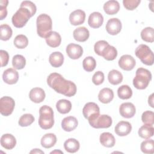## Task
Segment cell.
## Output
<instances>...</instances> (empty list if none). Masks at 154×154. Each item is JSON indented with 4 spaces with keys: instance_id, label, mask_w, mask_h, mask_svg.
<instances>
[{
    "instance_id": "cell-1",
    "label": "cell",
    "mask_w": 154,
    "mask_h": 154,
    "mask_svg": "<svg viewBox=\"0 0 154 154\" xmlns=\"http://www.w3.org/2000/svg\"><path fill=\"white\" fill-rule=\"evenodd\" d=\"M48 85L56 92L67 97L73 96L76 93V86L71 81L65 79L58 73H51L47 78Z\"/></svg>"
},
{
    "instance_id": "cell-2",
    "label": "cell",
    "mask_w": 154,
    "mask_h": 154,
    "mask_svg": "<svg viewBox=\"0 0 154 154\" xmlns=\"http://www.w3.org/2000/svg\"><path fill=\"white\" fill-rule=\"evenodd\" d=\"M38 125L43 129H49L54 124V111L52 108L48 105H43L39 109Z\"/></svg>"
},
{
    "instance_id": "cell-3",
    "label": "cell",
    "mask_w": 154,
    "mask_h": 154,
    "mask_svg": "<svg viewBox=\"0 0 154 154\" xmlns=\"http://www.w3.org/2000/svg\"><path fill=\"white\" fill-rule=\"evenodd\" d=\"M37 32L42 38L46 36L52 31V22L51 17L46 14H41L37 17Z\"/></svg>"
},
{
    "instance_id": "cell-4",
    "label": "cell",
    "mask_w": 154,
    "mask_h": 154,
    "mask_svg": "<svg viewBox=\"0 0 154 154\" xmlns=\"http://www.w3.org/2000/svg\"><path fill=\"white\" fill-rule=\"evenodd\" d=\"M152 79V74L146 69L140 67L136 70L135 76L133 79L134 86L139 90L147 88Z\"/></svg>"
},
{
    "instance_id": "cell-5",
    "label": "cell",
    "mask_w": 154,
    "mask_h": 154,
    "mask_svg": "<svg viewBox=\"0 0 154 154\" xmlns=\"http://www.w3.org/2000/svg\"><path fill=\"white\" fill-rule=\"evenodd\" d=\"M135 54L143 64L147 66H152L153 64V53L147 45H140L136 48Z\"/></svg>"
},
{
    "instance_id": "cell-6",
    "label": "cell",
    "mask_w": 154,
    "mask_h": 154,
    "mask_svg": "<svg viewBox=\"0 0 154 154\" xmlns=\"http://www.w3.org/2000/svg\"><path fill=\"white\" fill-rule=\"evenodd\" d=\"M31 17V13L28 9L20 7L12 17V23L16 28H22L26 25Z\"/></svg>"
},
{
    "instance_id": "cell-7",
    "label": "cell",
    "mask_w": 154,
    "mask_h": 154,
    "mask_svg": "<svg viewBox=\"0 0 154 154\" xmlns=\"http://www.w3.org/2000/svg\"><path fill=\"white\" fill-rule=\"evenodd\" d=\"M88 120L90 126L96 129L108 128L112 123L111 117L106 114H99Z\"/></svg>"
},
{
    "instance_id": "cell-8",
    "label": "cell",
    "mask_w": 154,
    "mask_h": 154,
    "mask_svg": "<svg viewBox=\"0 0 154 154\" xmlns=\"http://www.w3.org/2000/svg\"><path fill=\"white\" fill-rule=\"evenodd\" d=\"M15 106L14 99L9 96H4L0 99V112L4 116H10Z\"/></svg>"
},
{
    "instance_id": "cell-9",
    "label": "cell",
    "mask_w": 154,
    "mask_h": 154,
    "mask_svg": "<svg viewBox=\"0 0 154 154\" xmlns=\"http://www.w3.org/2000/svg\"><path fill=\"white\" fill-rule=\"evenodd\" d=\"M82 114L84 117L88 120L99 115L100 109L96 103L94 102H88L84 105L82 109Z\"/></svg>"
},
{
    "instance_id": "cell-10",
    "label": "cell",
    "mask_w": 154,
    "mask_h": 154,
    "mask_svg": "<svg viewBox=\"0 0 154 154\" xmlns=\"http://www.w3.org/2000/svg\"><path fill=\"white\" fill-rule=\"evenodd\" d=\"M105 28L109 34L117 35L122 29V23L118 18H111L108 20Z\"/></svg>"
},
{
    "instance_id": "cell-11",
    "label": "cell",
    "mask_w": 154,
    "mask_h": 154,
    "mask_svg": "<svg viewBox=\"0 0 154 154\" xmlns=\"http://www.w3.org/2000/svg\"><path fill=\"white\" fill-rule=\"evenodd\" d=\"M119 66L120 67L126 71L132 70L136 64L135 59L130 55H123L119 60Z\"/></svg>"
},
{
    "instance_id": "cell-12",
    "label": "cell",
    "mask_w": 154,
    "mask_h": 154,
    "mask_svg": "<svg viewBox=\"0 0 154 154\" xmlns=\"http://www.w3.org/2000/svg\"><path fill=\"white\" fill-rule=\"evenodd\" d=\"M119 112L123 117L130 119L135 116L136 109L133 103L131 102H125L123 103L120 106Z\"/></svg>"
},
{
    "instance_id": "cell-13",
    "label": "cell",
    "mask_w": 154,
    "mask_h": 154,
    "mask_svg": "<svg viewBox=\"0 0 154 154\" xmlns=\"http://www.w3.org/2000/svg\"><path fill=\"white\" fill-rule=\"evenodd\" d=\"M66 53L71 59L76 60L82 55L83 49L79 45L70 43L66 47Z\"/></svg>"
},
{
    "instance_id": "cell-14",
    "label": "cell",
    "mask_w": 154,
    "mask_h": 154,
    "mask_svg": "<svg viewBox=\"0 0 154 154\" xmlns=\"http://www.w3.org/2000/svg\"><path fill=\"white\" fill-rule=\"evenodd\" d=\"M85 19V12L80 9L76 10L72 12L69 16V20L72 25L76 26L82 24Z\"/></svg>"
},
{
    "instance_id": "cell-15",
    "label": "cell",
    "mask_w": 154,
    "mask_h": 154,
    "mask_svg": "<svg viewBox=\"0 0 154 154\" xmlns=\"http://www.w3.org/2000/svg\"><path fill=\"white\" fill-rule=\"evenodd\" d=\"M3 81L8 84H16L19 79L18 72L12 68L6 69L2 74Z\"/></svg>"
},
{
    "instance_id": "cell-16",
    "label": "cell",
    "mask_w": 154,
    "mask_h": 154,
    "mask_svg": "<svg viewBox=\"0 0 154 154\" xmlns=\"http://www.w3.org/2000/svg\"><path fill=\"white\" fill-rule=\"evenodd\" d=\"M132 130V126L131 123L126 121L119 122L114 128L116 134L120 137H123L128 135Z\"/></svg>"
},
{
    "instance_id": "cell-17",
    "label": "cell",
    "mask_w": 154,
    "mask_h": 154,
    "mask_svg": "<svg viewBox=\"0 0 154 154\" xmlns=\"http://www.w3.org/2000/svg\"><path fill=\"white\" fill-rule=\"evenodd\" d=\"M78 125V120L73 116H68L64 118L61 122V127L66 132H70L75 129Z\"/></svg>"
},
{
    "instance_id": "cell-18",
    "label": "cell",
    "mask_w": 154,
    "mask_h": 154,
    "mask_svg": "<svg viewBox=\"0 0 154 154\" xmlns=\"http://www.w3.org/2000/svg\"><path fill=\"white\" fill-rule=\"evenodd\" d=\"M45 91L40 87H35L32 88L29 94L30 100L36 103L43 102L45 98Z\"/></svg>"
},
{
    "instance_id": "cell-19",
    "label": "cell",
    "mask_w": 154,
    "mask_h": 154,
    "mask_svg": "<svg viewBox=\"0 0 154 154\" xmlns=\"http://www.w3.org/2000/svg\"><path fill=\"white\" fill-rule=\"evenodd\" d=\"M103 22V17L99 12H93L88 17V23L93 28H98L100 27Z\"/></svg>"
},
{
    "instance_id": "cell-20",
    "label": "cell",
    "mask_w": 154,
    "mask_h": 154,
    "mask_svg": "<svg viewBox=\"0 0 154 154\" xmlns=\"http://www.w3.org/2000/svg\"><path fill=\"white\" fill-rule=\"evenodd\" d=\"M1 144L2 147L7 150L13 149L16 144L15 137L10 134H5L1 137Z\"/></svg>"
},
{
    "instance_id": "cell-21",
    "label": "cell",
    "mask_w": 154,
    "mask_h": 154,
    "mask_svg": "<svg viewBox=\"0 0 154 154\" xmlns=\"http://www.w3.org/2000/svg\"><path fill=\"white\" fill-rule=\"evenodd\" d=\"M73 35L75 40L79 42H84L88 40L90 36L89 31L84 26L76 28L73 32Z\"/></svg>"
},
{
    "instance_id": "cell-22",
    "label": "cell",
    "mask_w": 154,
    "mask_h": 154,
    "mask_svg": "<svg viewBox=\"0 0 154 154\" xmlns=\"http://www.w3.org/2000/svg\"><path fill=\"white\" fill-rule=\"evenodd\" d=\"M47 45L51 48L59 46L61 42V37L59 33L56 31H51L45 38Z\"/></svg>"
},
{
    "instance_id": "cell-23",
    "label": "cell",
    "mask_w": 154,
    "mask_h": 154,
    "mask_svg": "<svg viewBox=\"0 0 154 154\" xmlns=\"http://www.w3.org/2000/svg\"><path fill=\"white\" fill-rule=\"evenodd\" d=\"M114 98V92L109 88H103L99 93V100L103 103H108Z\"/></svg>"
},
{
    "instance_id": "cell-24",
    "label": "cell",
    "mask_w": 154,
    "mask_h": 154,
    "mask_svg": "<svg viewBox=\"0 0 154 154\" xmlns=\"http://www.w3.org/2000/svg\"><path fill=\"white\" fill-rule=\"evenodd\" d=\"M103 10L106 14L114 15L117 13L120 10V4L118 1L111 0L106 2L103 5Z\"/></svg>"
},
{
    "instance_id": "cell-25",
    "label": "cell",
    "mask_w": 154,
    "mask_h": 154,
    "mask_svg": "<svg viewBox=\"0 0 154 154\" xmlns=\"http://www.w3.org/2000/svg\"><path fill=\"white\" fill-rule=\"evenodd\" d=\"M100 143L106 147H112L116 143V140L113 135L109 132H103L99 138Z\"/></svg>"
},
{
    "instance_id": "cell-26",
    "label": "cell",
    "mask_w": 154,
    "mask_h": 154,
    "mask_svg": "<svg viewBox=\"0 0 154 154\" xmlns=\"http://www.w3.org/2000/svg\"><path fill=\"white\" fill-rule=\"evenodd\" d=\"M57 142V137L54 134L48 133L44 135L41 139L42 146L46 148L49 149L53 147Z\"/></svg>"
},
{
    "instance_id": "cell-27",
    "label": "cell",
    "mask_w": 154,
    "mask_h": 154,
    "mask_svg": "<svg viewBox=\"0 0 154 154\" xmlns=\"http://www.w3.org/2000/svg\"><path fill=\"white\" fill-rule=\"evenodd\" d=\"M49 62L54 67L61 66L64 62V56L60 52H54L49 55Z\"/></svg>"
},
{
    "instance_id": "cell-28",
    "label": "cell",
    "mask_w": 154,
    "mask_h": 154,
    "mask_svg": "<svg viewBox=\"0 0 154 154\" xmlns=\"http://www.w3.org/2000/svg\"><path fill=\"white\" fill-rule=\"evenodd\" d=\"M80 144L79 141L75 138H69L64 143V147L65 150L69 153H73L78 151Z\"/></svg>"
},
{
    "instance_id": "cell-29",
    "label": "cell",
    "mask_w": 154,
    "mask_h": 154,
    "mask_svg": "<svg viewBox=\"0 0 154 154\" xmlns=\"http://www.w3.org/2000/svg\"><path fill=\"white\" fill-rule=\"evenodd\" d=\"M56 108L58 111L61 114H67L72 109V103L70 101L66 99H60L56 103Z\"/></svg>"
},
{
    "instance_id": "cell-30",
    "label": "cell",
    "mask_w": 154,
    "mask_h": 154,
    "mask_svg": "<svg viewBox=\"0 0 154 154\" xmlns=\"http://www.w3.org/2000/svg\"><path fill=\"white\" fill-rule=\"evenodd\" d=\"M154 133V129L153 126L144 125L138 129V135L144 139H149L153 137Z\"/></svg>"
},
{
    "instance_id": "cell-31",
    "label": "cell",
    "mask_w": 154,
    "mask_h": 154,
    "mask_svg": "<svg viewBox=\"0 0 154 154\" xmlns=\"http://www.w3.org/2000/svg\"><path fill=\"white\" fill-rule=\"evenodd\" d=\"M108 79L110 84L112 85H118L123 81L122 74L117 70H112L108 73Z\"/></svg>"
},
{
    "instance_id": "cell-32",
    "label": "cell",
    "mask_w": 154,
    "mask_h": 154,
    "mask_svg": "<svg viewBox=\"0 0 154 154\" xmlns=\"http://www.w3.org/2000/svg\"><path fill=\"white\" fill-rule=\"evenodd\" d=\"M102 56L106 60H114L117 56V51L114 46L108 45L103 50Z\"/></svg>"
},
{
    "instance_id": "cell-33",
    "label": "cell",
    "mask_w": 154,
    "mask_h": 154,
    "mask_svg": "<svg viewBox=\"0 0 154 154\" xmlns=\"http://www.w3.org/2000/svg\"><path fill=\"white\" fill-rule=\"evenodd\" d=\"M117 94L119 98L122 99H128L132 97V90L128 85H123L119 87Z\"/></svg>"
},
{
    "instance_id": "cell-34",
    "label": "cell",
    "mask_w": 154,
    "mask_h": 154,
    "mask_svg": "<svg viewBox=\"0 0 154 154\" xmlns=\"http://www.w3.org/2000/svg\"><path fill=\"white\" fill-rule=\"evenodd\" d=\"M141 37L143 40L153 43L154 41V30L152 27H146L141 32Z\"/></svg>"
},
{
    "instance_id": "cell-35",
    "label": "cell",
    "mask_w": 154,
    "mask_h": 154,
    "mask_svg": "<svg viewBox=\"0 0 154 154\" xmlns=\"http://www.w3.org/2000/svg\"><path fill=\"white\" fill-rule=\"evenodd\" d=\"M1 40L3 41L8 40L12 36L13 31L11 27L7 24H2L0 26Z\"/></svg>"
},
{
    "instance_id": "cell-36",
    "label": "cell",
    "mask_w": 154,
    "mask_h": 154,
    "mask_svg": "<svg viewBox=\"0 0 154 154\" xmlns=\"http://www.w3.org/2000/svg\"><path fill=\"white\" fill-rule=\"evenodd\" d=\"M12 65L15 69H22L26 65V60L22 55H16L13 57Z\"/></svg>"
},
{
    "instance_id": "cell-37",
    "label": "cell",
    "mask_w": 154,
    "mask_h": 154,
    "mask_svg": "<svg viewBox=\"0 0 154 154\" xmlns=\"http://www.w3.org/2000/svg\"><path fill=\"white\" fill-rule=\"evenodd\" d=\"M140 149L144 153L152 154L154 153V141L153 140L143 141L140 146Z\"/></svg>"
},
{
    "instance_id": "cell-38",
    "label": "cell",
    "mask_w": 154,
    "mask_h": 154,
    "mask_svg": "<svg viewBox=\"0 0 154 154\" xmlns=\"http://www.w3.org/2000/svg\"><path fill=\"white\" fill-rule=\"evenodd\" d=\"M82 66L85 71L88 72H92L96 66L95 59L90 56L85 57L82 61Z\"/></svg>"
},
{
    "instance_id": "cell-39",
    "label": "cell",
    "mask_w": 154,
    "mask_h": 154,
    "mask_svg": "<svg viewBox=\"0 0 154 154\" xmlns=\"http://www.w3.org/2000/svg\"><path fill=\"white\" fill-rule=\"evenodd\" d=\"M14 45L18 49H24L28 45V38L23 34L17 35L14 39Z\"/></svg>"
},
{
    "instance_id": "cell-40",
    "label": "cell",
    "mask_w": 154,
    "mask_h": 154,
    "mask_svg": "<svg viewBox=\"0 0 154 154\" xmlns=\"http://www.w3.org/2000/svg\"><path fill=\"white\" fill-rule=\"evenodd\" d=\"M34 117L31 114H25L22 115L18 122L19 126L22 127H26L31 125L34 122Z\"/></svg>"
},
{
    "instance_id": "cell-41",
    "label": "cell",
    "mask_w": 154,
    "mask_h": 154,
    "mask_svg": "<svg viewBox=\"0 0 154 154\" xmlns=\"http://www.w3.org/2000/svg\"><path fill=\"white\" fill-rule=\"evenodd\" d=\"M141 120L145 125L153 126L154 124V113L151 111H144L141 116Z\"/></svg>"
},
{
    "instance_id": "cell-42",
    "label": "cell",
    "mask_w": 154,
    "mask_h": 154,
    "mask_svg": "<svg viewBox=\"0 0 154 154\" xmlns=\"http://www.w3.org/2000/svg\"><path fill=\"white\" fill-rule=\"evenodd\" d=\"M108 45L109 43L105 40H99L97 42L94 46V50L95 53L99 56H102L103 50Z\"/></svg>"
},
{
    "instance_id": "cell-43",
    "label": "cell",
    "mask_w": 154,
    "mask_h": 154,
    "mask_svg": "<svg viewBox=\"0 0 154 154\" xmlns=\"http://www.w3.org/2000/svg\"><path fill=\"white\" fill-rule=\"evenodd\" d=\"M141 2L140 0H123V4L125 8L128 10H133L135 9L140 3Z\"/></svg>"
},
{
    "instance_id": "cell-44",
    "label": "cell",
    "mask_w": 154,
    "mask_h": 154,
    "mask_svg": "<svg viewBox=\"0 0 154 154\" xmlns=\"http://www.w3.org/2000/svg\"><path fill=\"white\" fill-rule=\"evenodd\" d=\"M20 7H25L26 9H28L31 15V17L33 16L37 11V8L35 5L31 1H24L23 2H22V3L20 4Z\"/></svg>"
},
{
    "instance_id": "cell-45",
    "label": "cell",
    "mask_w": 154,
    "mask_h": 154,
    "mask_svg": "<svg viewBox=\"0 0 154 154\" xmlns=\"http://www.w3.org/2000/svg\"><path fill=\"white\" fill-rule=\"evenodd\" d=\"M104 81V74L101 71L96 72L92 77V82L94 84L99 85L103 83Z\"/></svg>"
},
{
    "instance_id": "cell-46",
    "label": "cell",
    "mask_w": 154,
    "mask_h": 154,
    "mask_svg": "<svg viewBox=\"0 0 154 154\" xmlns=\"http://www.w3.org/2000/svg\"><path fill=\"white\" fill-rule=\"evenodd\" d=\"M8 4V1L7 0H1L0 1V19L3 20L6 17L7 15V7Z\"/></svg>"
},
{
    "instance_id": "cell-47",
    "label": "cell",
    "mask_w": 154,
    "mask_h": 154,
    "mask_svg": "<svg viewBox=\"0 0 154 154\" xmlns=\"http://www.w3.org/2000/svg\"><path fill=\"white\" fill-rule=\"evenodd\" d=\"M0 55H1V67L6 66L7 65V64L8 63V60H9L8 53L4 50H1L0 51Z\"/></svg>"
},
{
    "instance_id": "cell-48",
    "label": "cell",
    "mask_w": 154,
    "mask_h": 154,
    "mask_svg": "<svg viewBox=\"0 0 154 154\" xmlns=\"http://www.w3.org/2000/svg\"><path fill=\"white\" fill-rule=\"evenodd\" d=\"M153 93H152L148 98V103L149 104V105L152 107L153 108Z\"/></svg>"
},
{
    "instance_id": "cell-49",
    "label": "cell",
    "mask_w": 154,
    "mask_h": 154,
    "mask_svg": "<svg viewBox=\"0 0 154 154\" xmlns=\"http://www.w3.org/2000/svg\"><path fill=\"white\" fill-rule=\"evenodd\" d=\"M30 153H44V152L43 151H42L40 149H35L32 150H31L30 152Z\"/></svg>"
},
{
    "instance_id": "cell-50",
    "label": "cell",
    "mask_w": 154,
    "mask_h": 154,
    "mask_svg": "<svg viewBox=\"0 0 154 154\" xmlns=\"http://www.w3.org/2000/svg\"><path fill=\"white\" fill-rule=\"evenodd\" d=\"M55 152H60L61 153H63L61 151H57V150H55V151H52L51 152V153H55Z\"/></svg>"
}]
</instances>
